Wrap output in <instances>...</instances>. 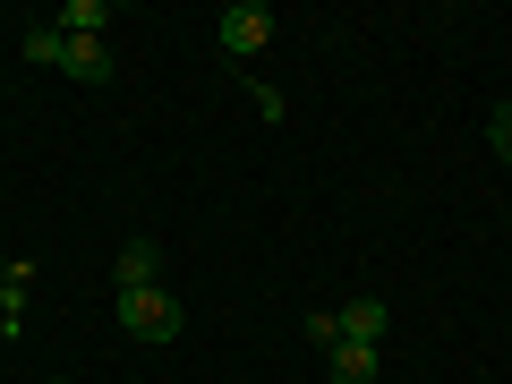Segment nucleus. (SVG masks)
I'll return each instance as SVG.
<instances>
[{
  "label": "nucleus",
  "instance_id": "obj_7",
  "mask_svg": "<svg viewBox=\"0 0 512 384\" xmlns=\"http://www.w3.org/2000/svg\"><path fill=\"white\" fill-rule=\"evenodd\" d=\"M26 60H43V69H60V26H26Z\"/></svg>",
  "mask_w": 512,
  "mask_h": 384
},
{
  "label": "nucleus",
  "instance_id": "obj_9",
  "mask_svg": "<svg viewBox=\"0 0 512 384\" xmlns=\"http://www.w3.org/2000/svg\"><path fill=\"white\" fill-rule=\"evenodd\" d=\"M487 137H495V154L512 163V103H495V120H487Z\"/></svg>",
  "mask_w": 512,
  "mask_h": 384
},
{
  "label": "nucleus",
  "instance_id": "obj_4",
  "mask_svg": "<svg viewBox=\"0 0 512 384\" xmlns=\"http://www.w3.org/2000/svg\"><path fill=\"white\" fill-rule=\"evenodd\" d=\"M376 367H384L376 342H333V350H325V376H333V384H376Z\"/></svg>",
  "mask_w": 512,
  "mask_h": 384
},
{
  "label": "nucleus",
  "instance_id": "obj_11",
  "mask_svg": "<svg viewBox=\"0 0 512 384\" xmlns=\"http://www.w3.org/2000/svg\"><path fill=\"white\" fill-rule=\"evenodd\" d=\"M52 384H69V376H52Z\"/></svg>",
  "mask_w": 512,
  "mask_h": 384
},
{
  "label": "nucleus",
  "instance_id": "obj_1",
  "mask_svg": "<svg viewBox=\"0 0 512 384\" xmlns=\"http://www.w3.org/2000/svg\"><path fill=\"white\" fill-rule=\"evenodd\" d=\"M120 333L128 342H171L180 333V299L154 282V291H120Z\"/></svg>",
  "mask_w": 512,
  "mask_h": 384
},
{
  "label": "nucleus",
  "instance_id": "obj_6",
  "mask_svg": "<svg viewBox=\"0 0 512 384\" xmlns=\"http://www.w3.org/2000/svg\"><path fill=\"white\" fill-rule=\"evenodd\" d=\"M60 35H77V43H103V26H111V9H103V0H69V9H60Z\"/></svg>",
  "mask_w": 512,
  "mask_h": 384
},
{
  "label": "nucleus",
  "instance_id": "obj_2",
  "mask_svg": "<svg viewBox=\"0 0 512 384\" xmlns=\"http://www.w3.org/2000/svg\"><path fill=\"white\" fill-rule=\"evenodd\" d=\"M265 35H274V9H265V0H231V9H222L214 18V43L231 60H248V52H265Z\"/></svg>",
  "mask_w": 512,
  "mask_h": 384
},
{
  "label": "nucleus",
  "instance_id": "obj_5",
  "mask_svg": "<svg viewBox=\"0 0 512 384\" xmlns=\"http://www.w3.org/2000/svg\"><path fill=\"white\" fill-rule=\"evenodd\" d=\"M163 282V239H128L120 248V291H154Z\"/></svg>",
  "mask_w": 512,
  "mask_h": 384
},
{
  "label": "nucleus",
  "instance_id": "obj_10",
  "mask_svg": "<svg viewBox=\"0 0 512 384\" xmlns=\"http://www.w3.org/2000/svg\"><path fill=\"white\" fill-rule=\"evenodd\" d=\"M0 282H9V256H0Z\"/></svg>",
  "mask_w": 512,
  "mask_h": 384
},
{
  "label": "nucleus",
  "instance_id": "obj_8",
  "mask_svg": "<svg viewBox=\"0 0 512 384\" xmlns=\"http://www.w3.org/2000/svg\"><path fill=\"white\" fill-rule=\"evenodd\" d=\"M308 342H316V350H333V342H342V316L316 308V316H308Z\"/></svg>",
  "mask_w": 512,
  "mask_h": 384
},
{
  "label": "nucleus",
  "instance_id": "obj_3",
  "mask_svg": "<svg viewBox=\"0 0 512 384\" xmlns=\"http://www.w3.org/2000/svg\"><path fill=\"white\" fill-rule=\"evenodd\" d=\"M342 342H376L384 350V333H393V308H384V299H342Z\"/></svg>",
  "mask_w": 512,
  "mask_h": 384
}]
</instances>
